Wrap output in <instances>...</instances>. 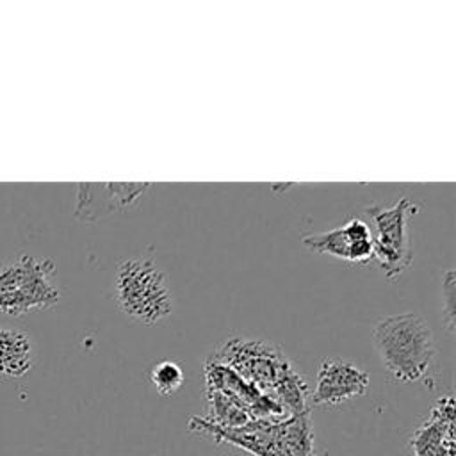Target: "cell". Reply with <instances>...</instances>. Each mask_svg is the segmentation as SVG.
<instances>
[{
    "label": "cell",
    "mask_w": 456,
    "mask_h": 456,
    "mask_svg": "<svg viewBox=\"0 0 456 456\" xmlns=\"http://www.w3.org/2000/svg\"><path fill=\"white\" fill-rule=\"evenodd\" d=\"M372 342L379 362L397 381L424 378L435 358V337L429 324L415 312L378 319Z\"/></svg>",
    "instance_id": "6da1fadb"
},
{
    "label": "cell",
    "mask_w": 456,
    "mask_h": 456,
    "mask_svg": "<svg viewBox=\"0 0 456 456\" xmlns=\"http://www.w3.org/2000/svg\"><path fill=\"white\" fill-rule=\"evenodd\" d=\"M114 299L125 315L142 324H157L173 312L169 281L150 256H128L118 264Z\"/></svg>",
    "instance_id": "7a4b0ae2"
},
{
    "label": "cell",
    "mask_w": 456,
    "mask_h": 456,
    "mask_svg": "<svg viewBox=\"0 0 456 456\" xmlns=\"http://www.w3.org/2000/svg\"><path fill=\"white\" fill-rule=\"evenodd\" d=\"M53 274L50 258L23 253L5 262L0 267V314L21 317L57 305L61 292Z\"/></svg>",
    "instance_id": "3957f363"
},
{
    "label": "cell",
    "mask_w": 456,
    "mask_h": 456,
    "mask_svg": "<svg viewBox=\"0 0 456 456\" xmlns=\"http://www.w3.org/2000/svg\"><path fill=\"white\" fill-rule=\"evenodd\" d=\"M419 210V205L408 198H401L392 207L372 205L365 212L372 221L374 258L388 280L401 276L411 264V237L410 217Z\"/></svg>",
    "instance_id": "277c9868"
},
{
    "label": "cell",
    "mask_w": 456,
    "mask_h": 456,
    "mask_svg": "<svg viewBox=\"0 0 456 456\" xmlns=\"http://www.w3.org/2000/svg\"><path fill=\"white\" fill-rule=\"evenodd\" d=\"M148 182L78 183L73 214L84 223H94L116 212L135 208L150 191Z\"/></svg>",
    "instance_id": "5b68a950"
},
{
    "label": "cell",
    "mask_w": 456,
    "mask_h": 456,
    "mask_svg": "<svg viewBox=\"0 0 456 456\" xmlns=\"http://www.w3.org/2000/svg\"><path fill=\"white\" fill-rule=\"evenodd\" d=\"M372 228L358 216L349 217L342 226L321 233L303 235L301 242L310 253L328 255L338 260L365 264L374 258Z\"/></svg>",
    "instance_id": "8992f818"
},
{
    "label": "cell",
    "mask_w": 456,
    "mask_h": 456,
    "mask_svg": "<svg viewBox=\"0 0 456 456\" xmlns=\"http://www.w3.org/2000/svg\"><path fill=\"white\" fill-rule=\"evenodd\" d=\"M369 383V374L356 363L335 356L324 358L319 365L312 403L328 406L346 403L353 397L363 395Z\"/></svg>",
    "instance_id": "52a82bcc"
},
{
    "label": "cell",
    "mask_w": 456,
    "mask_h": 456,
    "mask_svg": "<svg viewBox=\"0 0 456 456\" xmlns=\"http://www.w3.org/2000/svg\"><path fill=\"white\" fill-rule=\"evenodd\" d=\"M413 456H456L454 399L442 397L433 406L429 417L413 431Z\"/></svg>",
    "instance_id": "ba28073f"
},
{
    "label": "cell",
    "mask_w": 456,
    "mask_h": 456,
    "mask_svg": "<svg viewBox=\"0 0 456 456\" xmlns=\"http://www.w3.org/2000/svg\"><path fill=\"white\" fill-rule=\"evenodd\" d=\"M34 365V344L27 331L0 324V376L21 378Z\"/></svg>",
    "instance_id": "9c48e42d"
},
{
    "label": "cell",
    "mask_w": 456,
    "mask_h": 456,
    "mask_svg": "<svg viewBox=\"0 0 456 456\" xmlns=\"http://www.w3.org/2000/svg\"><path fill=\"white\" fill-rule=\"evenodd\" d=\"M283 447L287 456H315L308 411L289 415L283 420Z\"/></svg>",
    "instance_id": "30bf717a"
},
{
    "label": "cell",
    "mask_w": 456,
    "mask_h": 456,
    "mask_svg": "<svg viewBox=\"0 0 456 456\" xmlns=\"http://www.w3.org/2000/svg\"><path fill=\"white\" fill-rule=\"evenodd\" d=\"M150 379L160 395H171L182 387L185 376L176 362L162 360L157 365H153Z\"/></svg>",
    "instance_id": "8fae6325"
},
{
    "label": "cell",
    "mask_w": 456,
    "mask_h": 456,
    "mask_svg": "<svg viewBox=\"0 0 456 456\" xmlns=\"http://www.w3.org/2000/svg\"><path fill=\"white\" fill-rule=\"evenodd\" d=\"M442 308L445 312V322L449 331L454 330V273L447 271L442 281Z\"/></svg>",
    "instance_id": "7c38bea8"
}]
</instances>
